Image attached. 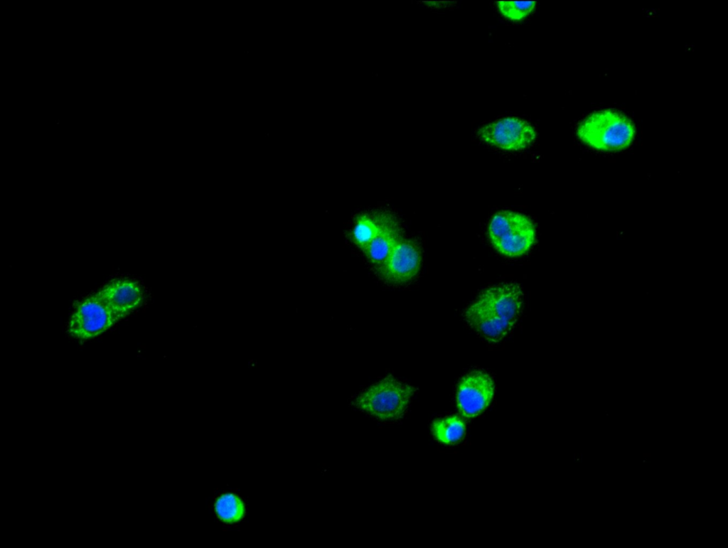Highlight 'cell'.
Listing matches in <instances>:
<instances>
[{
    "label": "cell",
    "instance_id": "6da1fadb",
    "mask_svg": "<svg viewBox=\"0 0 728 548\" xmlns=\"http://www.w3.org/2000/svg\"><path fill=\"white\" fill-rule=\"evenodd\" d=\"M523 306V293L518 284L489 286L466 308L464 319L481 338L498 343L514 328Z\"/></svg>",
    "mask_w": 728,
    "mask_h": 548
},
{
    "label": "cell",
    "instance_id": "7a4b0ae2",
    "mask_svg": "<svg viewBox=\"0 0 728 548\" xmlns=\"http://www.w3.org/2000/svg\"><path fill=\"white\" fill-rule=\"evenodd\" d=\"M577 134L581 141L593 149L616 151L630 145L635 129L631 120L621 113L605 109L585 118L579 124Z\"/></svg>",
    "mask_w": 728,
    "mask_h": 548
},
{
    "label": "cell",
    "instance_id": "3957f363",
    "mask_svg": "<svg viewBox=\"0 0 728 548\" xmlns=\"http://www.w3.org/2000/svg\"><path fill=\"white\" fill-rule=\"evenodd\" d=\"M416 389L389 375L362 392L353 404L381 421H395L403 417Z\"/></svg>",
    "mask_w": 728,
    "mask_h": 548
},
{
    "label": "cell",
    "instance_id": "277c9868",
    "mask_svg": "<svg viewBox=\"0 0 728 548\" xmlns=\"http://www.w3.org/2000/svg\"><path fill=\"white\" fill-rule=\"evenodd\" d=\"M488 237L502 254L518 257L532 245L535 230L532 221L523 214L502 210L494 215L488 225Z\"/></svg>",
    "mask_w": 728,
    "mask_h": 548
},
{
    "label": "cell",
    "instance_id": "5b68a950",
    "mask_svg": "<svg viewBox=\"0 0 728 548\" xmlns=\"http://www.w3.org/2000/svg\"><path fill=\"white\" fill-rule=\"evenodd\" d=\"M117 321L97 294L81 300L68 320L69 334L79 340L95 338L111 328Z\"/></svg>",
    "mask_w": 728,
    "mask_h": 548
},
{
    "label": "cell",
    "instance_id": "8992f818",
    "mask_svg": "<svg viewBox=\"0 0 728 548\" xmlns=\"http://www.w3.org/2000/svg\"><path fill=\"white\" fill-rule=\"evenodd\" d=\"M478 136L493 146L517 151L529 146L536 137V132L528 122L515 117L497 120L483 126L478 130Z\"/></svg>",
    "mask_w": 728,
    "mask_h": 548
},
{
    "label": "cell",
    "instance_id": "52a82bcc",
    "mask_svg": "<svg viewBox=\"0 0 728 548\" xmlns=\"http://www.w3.org/2000/svg\"><path fill=\"white\" fill-rule=\"evenodd\" d=\"M494 393L493 382L486 372L475 370L459 381L456 402L459 412L467 418L479 415L490 404Z\"/></svg>",
    "mask_w": 728,
    "mask_h": 548
},
{
    "label": "cell",
    "instance_id": "ba28073f",
    "mask_svg": "<svg viewBox=\"0 0 728 548\" xmlns=\"http://www.w3.org/2000/svg\"><path fill=\"white\" fill-rule=\"evenodd\" d=\"M421 264V251L415 242L400 240L393 246L383 267L378 272L388 282L402 284L411 281Z\"/></svg>",
    "mask_w": 728,
    "mask_h": 548
},
{
    "label": "cell",
    "instance_id": "9c48e42d",
    "mask_svg": "<svg viewBox=\"0 0 728 548\" xmlns=\"http://www.w3.org/2000/svg\"><path fill=\"white\" fill-rule=\"evenodd\" d=\"M97 295L108 307L117 321L128 316L142 304L144 294L141 286L130 279L109 281Z\"/></svg>",
    "mask_w": 728,
    "mask_h": 548
},
{
    "label": "cell",
    "instance_id": "30bf717a",
    "mask_svg": "<svg viewBox=\"0 0 728 548\" xmlns=\"http://www.w3.org/2000/svg\"><path fill=\"white\" fill-rule=\"evenodd\" d=\"M399 230L390 218L380 231L363 248L364 252L378 272L383 267L393 246L397 241Z\"/></svg>",
    "mask_w": 728,
    "mask_h": 548
},
{
    "label": "cell",
    "instance_id": "8fae6325",
    "mask_svg": "<svg viewBox=\"0 0 728 548\" xmlns=\"http://www.w3.org/2000/svg\"><path fill=\"white\" fill-rule=\"evenodd\" d=\"M435 438L445 444H452L462 439L466 433V425L458 416H448L436 419L432 426Z\"/></svg>",
    "mask_w": 728,
    "mask_h": 548
},
{
    "label": "cell",
    "instance_id": "7c38bea8",
    "mask_svg": "<svg viewBox=\"0 0 728 548\" xmlns=\"http://www.w3.org/2000/svg\"><path fill=\"white\" fill-rule=\"evenodd\" d=\"M214 508L219 519L225 524L239 522L245 514L241 498L233 493L220 494L215 502Z\"/></svg>",
    "mask_w": 728,
    "mask_h": 548
},
{
    "label": "cell",
    "instance_id": "4fadbf2b",
    "mask_svg": "<svg viewBox=\"0 0 728 548\" xmlns=\"http://www.w3.org/2000/svg\"><path fill=\"white\" fill-rule=\"evenodd\" d=\"M388 219L389 217L382 215L381 217H372L368 215L360 217L353 230V240L354 242L363 249L376 235Z\"/></svg>",
    "mask_w": 728,
    "mask_h": 548
},
{
    "label": "cell",
    "instance_id": "5bb4252c",
    "mask_svg": "<svg viewBox=\"0 0 728 548\" xmlns=\"http://www.w3.org/2000/svg\"><path fill=\"white\" fill-rule=\"evenodd\" d=\"M536 4L532 1H500L497 2V7L504 17L518 21L532 12Z\"/></svg>",
    "mask_w": 728,
    "mask_h": 548
}]
</instances>
